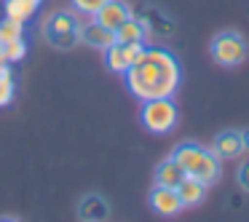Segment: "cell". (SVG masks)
Wrapping results in <instances>:
<instances>
[{
    "label": "cell",
    "mask_w": 249,
    "mask_h": 222,
    "mask_svg": "<svg viewBox=\"0 0 249 222\" xmlns=\"http://www.w3.org/2000/svg\"><path fill=\"white\" fill-rule=\"evenodd\" d=\"M124 75L131 97H137L140 102H147V99L174 97V91L182 83V65L172 51L145 46L142 56Z\"/></svg>",
    "instance_id": "6da1fadb"
},
{
    "label": "cell",
    "mask_w": 249,
    "mask_h": 222,
    "mask_svg": "<svg viewBox=\"0 0 249 222\" xmlns=\"http://www.w3.org/2000/svg\"><path fill=\"white\" fill-rule=\"evenodd\" d=\"M172 158L182 166L188 177L201 179L204 185H214L222 174V161L214 150L198 145V142H179L172 150Z\"/></svg>",
    "instance_id": "7a4b0ae2"
},
{
    "label": "cell",
    "mask_w": 249,
    "mask_h": 222,
    "mask_svg": "<svg viewBox=\"0 0 249 222\" xmlns=\"http://www.w3.org/2000/svg\"><path fill=\"white\" fill-rule=\"evenodd\" d=\"M81 17L75 11H67V8H59V11L49 14L43 22V38L49 40L54 49H75L81 43Z\"/></svg>",
    "instance_id": "3957f363"
},
{
    "label": "cell",
    "mask_w": 249,
    "mask_h": 222,
    "mask_svg": "<svg viewBox=\"0 0 249 222\" xmlns=\"http://www.w3.org/2000/svg\"><path fill=\"white\" fill-rule=\"evenodd\" d=\"M209 54L220 67H238L241 62H247L249 56V43L241 33L236 30H222L212 38Z\"/></svg>",
    "instance_id": "277c9868"
},
{
    "label": "cell",
    "mask_w": 249,
    "mask_h": 222,
    "mask_svg": "<svg viewBox=\"0 0 249 222\" xmlns=\"http://www.w3.org/2000/svg\"><path fill=\"white\" fill-rule=\"evenodd\" d=\"M177 118H179V110H177V104H174L172 97L142 102L140 120L150 134H166V131H172L174 126H177Z\"/></svg>",
    "instance_id": "5b68a950"
},
{
    "label": "cell",
    "mask_w": 249,
    "mask_h": 222,
    "mask_svg": "<svg viewBox=\"0 0 249 222\" xmlns=\"http://www.w3.org/2000/svg\"><path fill=\"white\" fill-rule=\"evenodd\" d=\"M142 51H145V43H113L105 51V65L113 72H121V75H124V72L142 56Z\"/></svg>",
    "instance_id": "8992f818"
},
{
    "label": "cell",
    "mask_w": 249,
    "mask_h": 222,
    "mask_svg": "<svg viewBox=\"0 0 249 222\" xmlns=\"http://www.w3.org/2000/svg\"><path fill=\"white\" fill-rule=\"evenodd\" d=\"M150 209L161 217H174V214H179L185 206H182V201H179L177 188H161V185H156V188L150 190Z\"/></svg>",
    "instance_id": "52a82bcc"
},
{
    "label": "cell",
    "mask_w": 249,
    "mask_h": 222,
    "mask_svg": "<svg viewBox=\"0 0 249 222\" xmlns=\"http://www.w3.org/2000/svg\"><path fill=\"white\" fill-rule=\"evenodd\" d=\"M134 17L140 19L142 24H145L147 35H156V38H169V35L174 33V22L166 17V14H161L158 8H153V6L140 8Z\"/></svg>",
    "instance_id": "ba28073f"
},
{
    "label": "cell",
    "mask_w": 249,
    "mask_h": 222,
    "mask_svg": "<svg viewBox=\"0 0 249 222\" xmlns=\"http://www.w3.org/2000/svg\"><path fill=\"white\" fill-rule=\"evenodd\" d=\"M81 43L91 46V49H99V51H107L115 43V33L102 27L97 19H91V22L81 24Z\"/></svg>",
    "instance_id": "9c48e42d"
},
{
    "label": "cell",
    "mask_w": 249,
    "mask_h": 222,
    "mask_svg": "<svg viewBox=\"0 0 249 222\" xmlns=\"http://www.w3.org/2000/svg\"><path fill=\"white\" fill-rule=\"evenodd\" d=\"M131 14H134V11L126 6L124 0H107V3L97 11V17H94V19H97L102 27H107V30H113V33H115V30H118L121 24L131 17Z\"/></svg>",
    "instance_id": "30bf717a"
},
{
    "label": "cell",
    "mask_w": 249,
    "mask_h": 222,
    "mask_svg": "<svg viewBox=\"0 0 249 222\" xmlns=\"http://www.w3.org/2000/svg\"><path fill=\"white\" fill-rule=\"evenodd\" d=\"M110 217V204L97 193H89L78 204V220L81 222H107Z\"/></svg>",
    "instance_id": "8fae6325"
},
{
    "label": "cell",
    "mask_w": 249,
    "mask_h": 222,
    "mask_svg": "<svg viewBox=\"0 0 249 222\" xmlns=\"http://www.w3.org/2000/svg\"><path fill=\"white\" fill-rule=\"evenodd\" d=\"M212 150L220 155V161H228V158H236L244 153V142H241V131H220L214 137V145Z\"/></svg>",
    "instance_id": "7c38bea8"
},
{
    "label": "cell",
    "mask_w": 249,
    "mask_h": 222,
    "mask_svg": "<svg viewBox=\"0 0 249 222\" xmlns=\"http://www.w3.org/2000/svg\"><path fill=\"white\" fill-rule=\"evenodd\" d=\"M40 6H43V0H6L3 3V14L8 19H17V22L27 24L38 14Z\"/></svg>",
    "instance_id": "4fadbf2b"
},
{
    "label": "cell",
    "mask_w": 249,
    "mask_h": 222,
    "mask_svg": "<svg viewBox=\"0 0 249 222\" xmlns=\"http://www.w3.org/2000/svg\"><path fill=\"white\" fill-rule=\"evenodd\" d=\"M206 188H209V185H204L201 179L188 177V174H185L182 182L177 185V193H179V201H182V206H198L201 201L206 198Z\"/></svg>",
    "instance_id": "5bb4252c"
},
{
    "label": "cell",
    "mask_w": 249,
    "mask_h": 222,
    "mask_svg": "<svg viewBox=\"0 0 249 222\" xmlns=\"http://www.w3.org/2000/svg\"><path fill=\"white\" fill-rule=\"evenodd\" d=\"M145 40H147V30L134 14L115 30V43H145Z\"/></svg>",
    "instance_id": "9a60e30c"
},
{
    "label": "cell",
    "mask_w": 249,
    "mask_h": 222,
    "mask_svg": "<svg viewBox=\"0 0 249 222\" xmlns=\"http://www.w3.org/2000/svg\"><path fill=\"white\" fill-rule=\"evenodd\" d=\"M182 177L185 171L174 158H166V161H161L156 166V185H161V188H177L182 182Z\"/></svg>",
    "instance_id": "2e32d148"
},
{
    "label": "cell",
    "mask_w": 249,
    "mask_h": 222,
    "mask_svg": "<svg viewBox=\"0 0 249 222\" xmlns=\"http://www.w3.org/2000/svg\"><path fill=\"white\" fill-rule=\"evenodd\" d=\"M27 33V24L17 22V19H0V43H11V40H19L24 38Z\"/></svg>",
    "instance_id": "e0dca14e"
},
{
    "label": "cell",
    "mask_w": 249,
    "mask_h": 222,
    "mask_svg": "<svg viewBox=\"0 0 249 222\" xmlns=\"http://www.w3.org/2000/svg\"><path fill=\"white\" fill-rule=\"evenodd\" d=\"M14 102V70L11 65L0 67V107Z\"/></svg>",
    "instance_id": "ac0fdd59"
},
{
    "label": "cell",
    "mask_w": 249,
    "mask_h": 222,
    "mask_svg": "<svg viewBox=\"0 0 249 222\" xmlns=\"http://www.w3.org/2000/svg\"><path fill=\"white\" fill-rule=\"evenodd\" d=\"M3 46V56H6L8 65H17V62H22L24 56H27V40L19 38V40H11V43H0Z\"/></svg>",
    "instance_id": "d6986e66"
},
{
    "label": "cell",
    "mask_w": 249,
    "mask_h": 222,
    "mask_svg": "<svg viewBox=\"0 0 249 222\" xmlns=\"http://www.w3.org/2000/svg\"><path fill=\"white\" fill-rule=\"evenodd\" d=\"M72 3V11L78 14V17H97V11L107 3V0H70Z\"/></svg>",
    "instance_id": "ffe728a7"
},
{
    "label": "cell",
    "mask_w": 249,
    "mask_h": 222,
    "mask_svg": "<svg viewBox=\"0 0 249 222\" xmlns=\"http://www.w3.org/2000/svg\"><path fill=\"white\" fill-rule=\"evenodd\" d=\"M236 179H238V185L249 193V158L241 161V166H238V171H236Z\"/></svg>",
    "instance_id": "44dd1931"
},
{
    "label": "cell",
    "mask_w": 249,
    "mask_h": 222,
    "mask_svg": "<svg viewBox=\"0 0 249 222\" xmlns=\"http://www.w3.org/2000/svg\"><path fill=\"white\" fill-rule=\"evenodd\" d=\"M241 142H244V150L249 153V129H247V131H241Z\"/></svg>",
    "instance_id": "7402d4cb"
},
{
    "label": "cell",
    "mask_w": 249,
    "mask_h": 222,
    "mask_svg": "<svg viewBox=\"0 0 249 222\" xmlns=\"http://www.w3.org/2000/svg\"><path fill=\"white\" fill-rule=\"evenodd\" d=\"M0 222H22V220H17V217H0Z\"/></svg>",
    "instance_id": "603a6c76"
},
{
    "label": "cell",
    "mask_w": 249,
    "mask_h": 222,
    "mask_svg": "<svg viewBox=\"0 0 249 222\" xmlns=\"http://www.w3.org/2000/svg\"><path fill=\"white\" fill-rule=\"evenodd\" d=\"M3 65H8V62H6V56H3V46H0V67Z\"/></svg>",
    "instance_id": "cb8c5ba5"
}]
</instances>
